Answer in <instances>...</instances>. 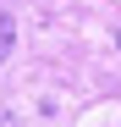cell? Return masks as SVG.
<instances>
[{
    "label": "cell",
    "instance_id": "obj_1",
    "mask_svg": "<svg viewBox=\"0 0 121 127\" xmlns=\"http://www.w3.org/2000/svg\"><path fill=\"white\" fill-rule=\"evenodd\" d=\"M6 50H11V17L0 11V55H6Z\"/></svg>",
    "mask_w": 121,
    "mask_h": 127
}]
</instances>
